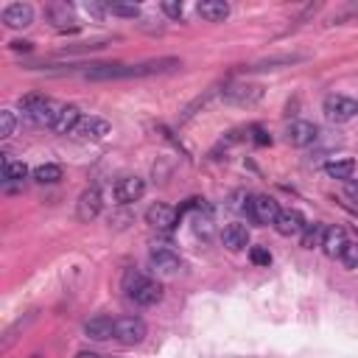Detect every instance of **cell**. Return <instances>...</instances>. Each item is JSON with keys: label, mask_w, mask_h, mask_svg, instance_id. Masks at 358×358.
I'll use <instances>...</instances> for the list:
<instances>
[{"label": "cell", "mask_w": 358, "mask_h": 358, "mask_svg": "<svg viewBox=\"0 0 358 358\" xmlns=\"http://www.w3.org/2000/svg\"><path fill=\"white\" fill-rule=\"evenodd\" d=\"M123 291H126L129 299H134V302L143 305V308L157 305V302L162 299V285H159L157 280L145 277V274L137 271V268H129V271L123 274Z\"/></svg>", "instance_id": "cell-1"}, {"label": "cell", "mask_w": 358, "mask_h": 358, "mask_svg": "<svg viewBox=\"0 0 358 358\" xmlns=\"http://www.w3.org/2000/svg\"><path fill=\"white\" fill-rule=\"evenodd\" d=\"M17 106H20L22 117H25L28 123H34V126H53V120H56V115H59V109H62V106H56L50 98L39 95V92L22 95V98L17 101Z\"/></svg>", "instance_id": "cell-2"}, {"label": "cell", "mask_w": 358, "mask_h": 358, "mask_svg": "<svg viewBox=\"0 0 358 358\" xmlns=\"http://www.w3.org/2000/svg\"><path fill=\"white\" fill-rule=\"evenodd\" d=\"M322 112H324V117H327L330 123H347V120H352V117L358 115V101L333 92V95H327V98L322 101Z\"/></svg>", "instance_id": "cell-3"}, {"label": "cell", "mask_w": 358, "mask_h": 358, "mask_svg": "<svg viewBox=\"0 0 358 358\" xmlns=\"http://www.w3.org/2000/svg\"><path fill=\"white\" fill-rule=\"evenodd\" d=\"M277 215H280V204H277L271 196L257 193V196L249 199V218H252L255 224H260V227H268V224H271V227H274Z\"/></svg>", "instance_id": "cell-4"}, {"label": "cell", "mask_w": 358, "mask_h": 358, "mask_svg": "<svg viewBox=\"0 0 358 358\" xmlns=\"http://www.w3.org/2000/svg\"><path fill=\"white\" fill-rule=\"evenodd\" d=\"M179 67H182V62L176 56H159V59H148V62H140V64H129V78L162 76V73H173Z\"/></svg>", "instance_id": "cell-5"}, {"label": "cell", "mask_w": 358, "mask_h": 358, "mask_svg": "<svg viewBox=\"0 0 358 358\" xmlns=\"http://www.w3.org/2000/svg\"><path fill=\"white\" fill-rule=\"evenodd\" d=\"M115 338L126 347H134L145 338V322L140 316H120L115 319Z\"/></svg>", "instance_id": "cell-6"}, {"label": "cell", "mask_w": 358, "mask_h": 358, "mask_svg": "<svg viewBox=\"0 0 358 358\" xmlns=\"http://www.w3.org/2000/svg\"><path fill=\"white\" fill-rule=\"evenodd\" d=\"M176 218H179V210L171 207V204H162V201H157V204H151V207L145 210V221H148L154 229H159V232L173 229Z\"/></svg>", "instance_id": "cell-7"}, {"label": "cell", "mask_w": 358, "mask_h": 358, "mask_svg": "<svg viewBox=\"0 0 358 358\" xmlns=\"http://www.w3.org/2000/svg\"><path fill=\"white\" fill-rule=\"evenodd\" d=\"M148 263L157 274H176L182 268V257L176 252H171L168 246H159V249L154 246L151 255H148Z\"/></svg>", "instance_id": "cell-8"}, {"label": "cell", "mask_w": 358, "mask_h": 358, "mask_svg": "<svg viewBox=\"0 0 358 358\" xmlns=\"http://www.w3.org/2000/svg\"><path fill=\"white\" fill-rule=\"evenodd\" d=\"M260 95H263V90L257 84H232L224 90V101L238 103V106H252L260 101Z\"/></svg>", "instance_id": "cell-9"}, {"label": "cell", "mask_w": 358, "mask_h": 358, "mask_svg": "<svg viewBox=\"0 0 358 358\" xmlns=\"http://www.w3.org/2000/svg\"><path fill=\"white\" fill-rule=\"evenodd\" d=\"M316 134H319V129H316L310 120H291V126L285 129V140H288L291 145H296V148L310 145V143L316 140Z\"/></svg>", "instance_id": "cell-10"}, {"label": "cell", "mask_w": 358, "mask_h": 358, "mask_svg": "<svg viewBox=\"0 0 358 358\" xmlns=\"http://www.w3.org/2000/svg\"><path fill=\"white\" fill-rule=\"evenodd\" d=\"M143 193H145V182L140 176H123L115 182V199L120 204H131V201L143 199Z\"/></svg>", "instance_id": "cell-11"}, {"label": "cell", "mask_w": 358, "mask_h": 358, "mask_svg": "<svg viewBox=\"0 0 358 358\" xmlns=\"http://www.w3.org/2000/svg\"><path fill=\"white\" fill-rule=\"evenodd\" d=\"M305 227H308V221H305V215H302L299 210H280V215H277V221H274V229H277L280 235H285V238L302 235Z\"/></svg>", "instance_id": "cell-12"}, {"label": "cell", "mask_w": 358, "mask_h": 358, "mask_svg": "<svg viewBox=\"0 0 358 358\" xmlns=\"http://www.w3.org/2000/svg\"><path fill=\"white\" fill-rule=\"evenodd\" d=\"M3 22L8 28H28L34 22V8L28 3H8L3 8Z\"/></svg>", "instance_id": "cell-13"}, {"label": "cell", "mask_w": 358, "mask_h": 358, "mask_svg": "<svg viewBox=\"0 0 358 358\" xmlns=\"http://www.w3.org/2000/svg\"><path fill=\"white\" fill-rule=\"evenodd\" d=\"M78 123H81V109H78L76 103H64V106L59 109V115H56V120H53L50 129H53L56 134H73Z\"/></svg>", "instance_id": "cell-14"}, {"label": "cell", "mask_w": 358, "mask_h": 358, "mask_svg": "<svg viewBox=\"0 0 358 358\" xmlns=\"http://www.w3.org/2000/svg\"><path fill=\"white\" fill-rule=\"evenodd\" d=\"M76 137H81V140H101V137H106L109 134V123L103 120V117H95V115H90V117H81V123L76 126V131H73Z\"/></svg>", "instance_id": "cell-15"}, {"label": "cell", "mask_w": 358, "mask_h": 358, "mask_svg": "<svg viewBox=\"0 0 358 358\" xmlns=\"http://www.w3.org/2000/svg\"><path fill=\"white\" fill-rule=\"evenodd\" d=\"M221 243L229 249V252H243L249 246V229L243 224H227L221 229Z\"/></svg>", "instance_id": "cell-16"}, {"label": "cell", "mask_w": 358, "mask_h": 358, "mask_svg": "<svg viewBox=\"0 0 358 358\" xmlns=\"http://www.w3.org/2000/svg\"><path fill=\"white\" fill-rule=\"evenodd\" d=\"M347 232H344V227H327V232H324V241H322V252L327 255V257H341L344 255V249H347Z\"/></svg>", "instance_id": "cell-17"}, {"label": "cell", "mask_w": 358, "mask_h": 358, "mask_svg": "<svg viewBox=\"0 0 358 358\" xmlns=\"http://www.w3.org/2000/svg\"><path fill=\"white\" fill-rule=\"evenodd\" d=\"M101 190L98 187H87L81 196H78V218L81 221H92L98 213H101Z\"/></svg>", "instance_id": "cell-18"}, {"label": "cell", "mask_w": 358, "mask_h": 358, "mask_svg": "<svg viewBox=\"0 0 358 358\" xmlns=\"http://www.w3.org/2000/svg\"><path fill=\"white\" fill-rule=\"evenodd\" d=\"M84 333L95 341H106V338H115V319L109 316H92L87 324H84Z\"/></svg>", "instance_id": "cell-19"}, {"label": "cell", "mask_w": 358, "mask_h": 358, "mask_svg": "<svg viewBox=\"0 0 358 358\" xmlns=\"http://www.w3.org/2000/svg\"><path fill=\"white\" fill-rule=\"evenodd\" d=\"M324 173H327L330 179H344V182H350L352 173H355V159H352V157H333V159L324 162Z\"/></svg>", "instance_id": "cell-20"}, {"label": "cell", "mask_w": 358, "mask_h": 358, "mask_svg": "<svg viewBox=\"0 0 358 358\" xmlns=\"http://www.w3.org/2000/svg\"><path fill=\"white\" fill-rule=\"evenodd\" d=\"M196 11H199V17L207 20V22H224L227 14H229V3H224V0H201V3L196 6Z\"/></svg>", "instance_id": "cell-21"}, {"label": "cell", "mask_w": 358, "mask_h": 358, "mask_svg": "<svg viewBox=\"0 0 358 358\" xmlns=\"http://www.w3.org/2000/svg\"><path fill=\"white\" fill-rule=\"evenodd\" d=\"M0 176H3V182H6V185H17V182H22V179L28 176V165H25V162H20V159H11V157L6 154V157H3Z\"/></svg>", "instance_id": "cell-22"}, {"label": "cell", "mask_w": 358, "mask_h": 358, "mask_svg": "<svg viewBox=\"0 0 358 358\" xmlns=\"http://www.w3.org/2000/svg\"><path fill=\"white\" fill-rule=\"evenodd\" d=\"M45 14L50 17V22H53L59 31H64L67 22H76V20H73V8H70L67 3H50V6L45 8Z\"/></svg>", "instance_id": "cell-23"}, {"label": "cell", "mask_w": 358, "mask_h": 358, "mask_svg": "<svg viewBox=\"0 0 358 358\" xmlns=\"http://www.w3.org/2000/svg\"><path fill=\"white\" fill-rule=\"evenodd\" d=\"M59 179H62V168L56 162H45V165L34 168V182H39V185H56Z\"/></svg>", "instance_id": "cell-24"}, {"label": "cell", "mask_w": 358, "mask_h": 358, "mask_svg": "<svg viewBox=\"0 0 358 358\" xmlns=\"http://www.w3.org/2000/svg\"><path fill=\"white\" fill-rule=\"evenodd\" d=\"M324 232H327L324 224H308L305 232H302V246H305V249H316V246H322Z\"/></svg>", "instance_id": "cell-25"}, {"label": "cell", "mask_w": 358, "mask_h": 358, "mask_svg": "<svg viewBox=\"0 0 358 358\" xmlns=\"http://www.w3.org/2000/svg\"><path fill=\"white\" fill-rule=\"evenodd\" d=\"M14 129H17V115H14L11 109H0V137H3V140L11 137Z\"/></svg>", "instance_id": "cell-26"}, {"label": "cell", "mask_w": 358, "mask_h": 358, "mask_svg": "<svg viewBox=\"0 0 358 358\" xmlns=\"http://www.w3.org/2000/svg\"><path fill=\"white\" fill-rule=\"evenodd\" d=\"M106 14H115V17H137L140 8L134 3H109L106 6Z\"/></svg>", "instance_id": "cell-27"}, {"label": "cell", "mask_w": 358, "mask_h": 358, "mask_svg": "<svg viewBox=\"0 0 358 358\" xmlns=\"http://www.w3.org/2000/svg\"><path fill=\"white\" fill-rule=\"evenodd\" d=\"M249 260H252L255 266H268V263H271V252H268L266 246H252V249H249Z\"/></svg>", "instance_id": "cell-28"}, {"label": "cell", "mask_w": 358, "mask_h": 358, "mask_svg": "<svg viewBox=\"0 0 358 358\" xmlns=\"http://www.w3.org/2000/svg\"><path fill=\"white\" fill-rule=\"evenodd\" d=\"M347 268H358V241H352V243H347V249H344V255L338 257Z\"/></svg>", "instance_id": "cell-29"}, {"label": "cell", "mask_w": 358, "mask_h": 358, "mask_svg": "<svg viewBox=\"0 0 358 358\" xmlns=\"http://www.w3.org/2000/svg\"><path fill=\"white\" fill-rule=\"evenodd\" d=\"M162 11H165L171 20H179V17H182V3H176V0H165V3H162Z\"/></svg>", "instance_id": "cell-30"}, {"label": "cell", "mask_w": 358, "mask_h": 358, "mask_svg": "<svg viewBox=\"0 0 358 358\" xmlns=\"http://www.w3.org/2000/svg\"><path fill=\"white\" fill-rule=\"evenodd\" d=\"M344 196H347L350 201H355V204H358V179L344 182Z\"/></svg>", "instance_id": "cell-31"}, {"label": "cell", "mask_w": 358, "mask_h": 358, "mask_svg": "<svg viewBox=\"0 0 358 358\" xmlns=\"http://www.w3.org/2000/svg\"><path fill=\"white\" fill-rule=\"evenodd\" d=\"M255 143H257V145H268V143H271V137H268L263 129H257V126H255Z\"/></svg>", "instance_id": "cell-32"}, {"label": "cell", "mask_w": 358, "mask_h": 358, "mask_svg": "<svg viewBox=\"0 0 358 358\" xmlns=\"http://www.w3.org/2000/svg\"><path fill=\"white\" fill-rule=\"evenodd\" d=\"M11 50H31V42H25V39H14V42H11Z\"/></svg>", "instance_id": "cell-33"}, {"label": "cell", "mask_w": 358, "mask_h": 358, "mask_svg": "<svg viewBox=\"0 0 358 358\" xmlns=\"http://www.w3.org/2000/svg\"><path fill=\"white\" fill-rule=\"evenodd\" d=\"M76 358H101V355H98V352H90V350H81Z\"/></svg>", "instance_id": "cell-34"}]
</instances>
